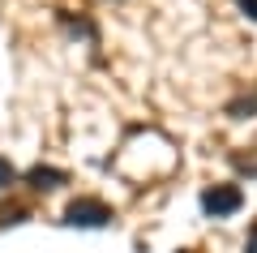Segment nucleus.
Returning a JSON list of instances; mask_svg holds the SVG:
<instances>
[{"label":"nucleus","mask_w":257,"mask_h":253,"mask_svg":"<svg viewBox=\"0 0 257 253\" xmlns=\"http://www.w3.org/2000/svg\"><path fill=\"white\" fill-rule=\"evenodd\" d=\"M18 181H22V176H18V167H13V163L5 159V154H0V189H13Z\"/></svg>","instance_id":"423d86ee"},{"label":"nucleus","mask_w":257,"mask_h":253,"mask_svg":"<svg viewBox=\"0 0 257 253\" xmlns=\"http://www.w3.org/2000/svg\"><path fill=\"white\" fill-rule=\"evenodd\" d=\"M26 215H30L26 206H9V210H0V227H9V223H22Z\"/></svg>","instance_id":"0eeeda50"},{"label":"nucleus","mask_w":257,"mask_h":253,"mask_svg":"<svg viewBox=\"0 0 257 253\" xmlns=\"http://www.w3.org/2000/svg\"><path fill=\"white\" fill-rule=\"evenodd\" d=\"M202 210L210 219H231L244 210V193H240V185H210V189H202Z\"/></svg>","instance_id":"f03ea898"},{"label":"nucleus","mask_w":257,"mask_h":253,"mask_svg":"<svg viewBox=\"0 0 257 253\" xmlns=\"http://www.w3.org/2000/svg\"><path fill=\"white\" fill-rule=\"evenodd\" d=\"M22 181H26L35 193H52V189H60V185H69V172H60V167H52V163H35Z\"/></svg>","instance_id":"7ed1b4c3"},{"label":"nucleus","mask_w":257,"mask_h":253,"mask_svg":"<svg viewBox=\"0 0 257 253\" xmlns=\"http://www.w3.org/2000/svg\"><path fill=\"white\" fill-rule=\"evenodd\" d=\"M227 116H231V120H253V116H257V91L231 99V103H227Z\"/></svg>","instance_id":"39448f33"},{"label":"nucleus","mask_w":257,"mask_h":253,"mask_svg":"<svg viewBox=\"0 0 257 253\" xmlns=\"http://www.w3.org/2000/svg\"><path fill=\"white\" fill-rule=\"evenodd\" d=\"M244 253H257V223L248 227V236H244Z\"/></svg>","instance_id":"9d476101"},{"label":"nucleus","mask_w":257,"mask_h":253,"mask_svg":"<svg viewBox=\"0 0 257 253\" xmlns=\"http://www.w3.org/2000/svg\"><path fill=\"white\" fill-rule=\"evenodd\" d=\"M236 9H240V13H244V18H248V22H257V0H236Z\"/></svg>","instance_id":"1a4fd4ad"},{"label":"nucleus","mask_w":257,"mask_h":253,"mask_svg":"<svg viewBox=\"0 0 257 253\" xmlns=\"http://www.w3.org/2000/svg\"><path fill=\"white\" fill-rule=\"evenodd\" d=\"M64 227H82V232H99V227H111L116 223V210L107 206L103 198H73L64 206Z\"/></svg>","instance_id":"f257e3e1"},{"label":"nucleus","mask_w":257,"mask_h":253,"mask_svg":"<svg viewBox=\"0 0 257 253\" xmlns=\"http://www.w3.org/2000/svg\"><path fill=\"white\" fill-rule=\"evenodd\" d=\"M56 22H60V26L69 30L73 39H86L90 47H99V26H94L90 18H73L69 9H56Z\"/></svg>","instance_id":"20e7f679"},{"label":"nucleus","mask_w":257,"mask_h":253,"mask_svg":"<svg viewBox=\"0 0 257 253\" xmlns=\"http://www.w3.org/2000/svg\"><path fill=\"white\" fill-rule=\"evenodd\" d=\"M231 163H236V167H240V172H248V176H257V154H231Z\"/></svg>","instance_id":"6e6552de"}]
</instances>
